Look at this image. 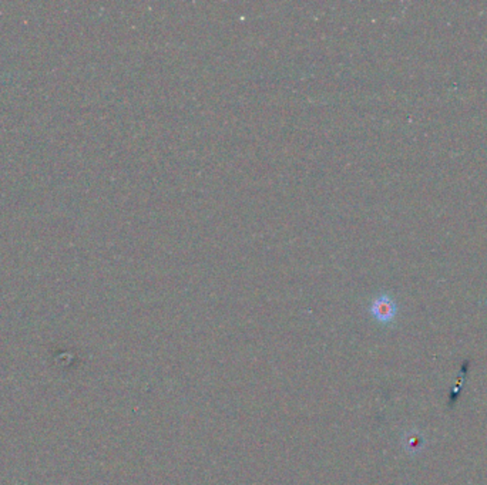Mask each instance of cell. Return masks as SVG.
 Wrapping results in <instances>:
<instances>
[{"instance_id": "6da1fadb", "label": "cell", "mask_w": 487, "mask_h": 485, "mask_svg": "<svg viewBox=\"0 0 487 485\" xmlns=\"http://www.w3.org/2000/svg\"><path fill=\"white\" fill-rule=\"evenodd\" d=\"M370 313H372V316L378 321L389 323L395 319V316L398 313V306H397L395 300H393L389 295H381L372 300V305H370Z\"/></svg>"}]
</instances>
